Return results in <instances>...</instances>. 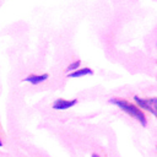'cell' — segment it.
<instances>
[{
  "label": "cell",
  "instance_id": "obj_5",
  "mask_svg": "<svg viewBox=\"0 0 157 157\" xmlns=\"http://www.w3.org/2000/svg\"><path fill=\"white\" fill-rule=\"evenodd\" d=\"M93 70L90 67H82V69H77L72 72H70L67 76L69 77H81V76H86V75H92Z\"/></svg>",
  "mask_w": 157,
  "mask_h": 157
},
{
  "label": "cell",
  "instance_id": "obj_7",
  "mask_svg": "<svg viewBox=\"0 0 157 157\" xmlns=\"http://www.w3.org/2000/svg\"><path fill=\"white\" fill-rule=\"evenodd\" d=\"M91 157H99V156H98L97 153H92V156H91Z\"/></svg>",
  "mask_w": 157,
  "mask_h": 157
},
{
  "label": "cell",
  "instance_id": "obj_3",
  "mask_svg": "<svg viewBox=\"0 0 157 157\" xmlns=\"http://www.w3.org/2000/svg\"><path fill=\"white\" fill-rule=\"evenodd\" d=\"M76 103H77V99H76V98H74V99L59 98V99L54 101V103H53V109H55V110H65V109H69V108L74 107Z\"/></svg>",
  "mask_w": 157,
  "mask_h": 157
},
{
  "label": "cell",
  "instance_id": "obj_6",
  "mask_svg": "<svg viewBox=\"0 0 157 157\" xmlns=\"http://www.w3.org/2000/svg\"><path fill=\"white\" fill-rule=\"evenodd\" d=\"M80 65H81V60H75L74 63H71L67 67H66V71H75V70H77L78 67H80Z\"/></svg>",
  "mask_w": 157,
  "mask_h": 157
},
{
  "label": "cell",
  "instance_id": "obj_2",
  "mask_svg": "<svg viewBox=\"0 0 157 157\" xmlns=\"http://www.w3.org/2000/svg\"><path fill=\"white\" fill-rule=\"evenodd\" d=\"M134 101L137 103V105L140 108H144L146 110H148L150 113H152L153 115L156 114V97H151V98H141L139 96H134Z\"/></svg>",
  "mask_w": 157,
  "mask_h": 157
},
{
  "label": "cell",
  "instance_id": "obj_4",
  "mask_svg": "<svg viewBox=\"0 0 157 157\" xmlns=\"http://www.w3.org/2000/svg\"><path fill=\"white\" fill-rule=\"evenodd\" d=\"M49 77L48 74H42V75H28L26 78H23L25 82H29L32 85H38L43 81H45Z\"/></svg>",
  "mask_w": 157,
  "mask_h": 157
},
{
  "label": "cell",
  "instance_id": "obj_1",
  "mask_svg": "<svg viewBox=\"0 0 157 157\" xmlns=\"http://www.w3.org/2000/svg\"><path fill=\"white\" fill-rule=\"evenodd\" d=\"M110 103L115 104L118 108H120L123 112L128 113L129 115H131L134 119H136L137 121H140V124L142 126H146L147 125V119L145 117V114L142 113V110L140 108H137L136 105L131 104L130 102L125 101V99H118V98H110L109 101Z\"/></svg>",
  "mask_w": 157,
  "mask_h": 157
},
{
  "label": "cell",
  "instance_id": "obj_8",
  "mask_svg": "<svg viewBox=\"0 0 157 157\" xmlns=\"http://www.w3.org/2000/svg\"><path fill=\"white\" fill-rule=\"evenodd\" d=\"M1 146H2V141L0 140V147H1Z\"/></svg>",
  "mask_w": 157,
  "mask_h": 157
}]
</instances>
